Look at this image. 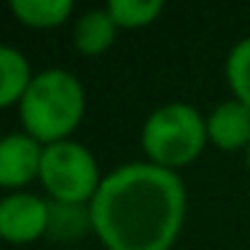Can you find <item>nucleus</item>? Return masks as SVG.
Instances as JSON below:
<instances>
[{"mask_svg": "<svg viewBox=\"0 0 250 250\" xmlns=\"http://www.w3.org/2000/svg\"><path fill=\"white\" fill-rule=\"evenodd\" d=\"M108 14L113 17L119 30H140L153 24L164 14L162 0H110Z\"/></svg>", "mask_w": 250, "mask_h": 250, "instance_id": "obj_11", "label": "nucleus"}, {"mask_svg": "<svg viewBox=\"0 0 250 250\" xmlns=\"http://www.w3.org/2000/svg\"><path fill=\"white\" fill-rule=\"evenodd\" d=\"M207 124V140L215 148L231 153V151H248L250 148V108L239 100L229 97L218 103L205 116Z\"/></svg>", "mask_w": 250, "mask_h": 250, "instance_id": "obj_7", "label": "nucleus"}, {"mask_svg": "<svg viewBox=\"0 0 250 250\" xmlns=\"http://www.w3.org/2000/svg\"><path fill=\"white\" fill-rule=\"evenodd\" d=\"M89 218L105 250H169L186 221V186L151 162L121 164L103 178Z\"/></svg>", "mask_w": 250, "mask_h": 250, "instance_id": "obj_1", "label": "nucleus"}, {"mask_svg": "<svg viewBox=\"0 0 250 250\" xmlns=\"http://www.w3.org/2000/svg\"><path fill=\"white\" fill-rule=\"evenodd\" d=\"M116 33L119 27L108 14V8H92L81 14L73 24V46L83 57H100L113 46Z\"/></svg>", "mask_w": 250, "mask_h": 250, "instance_id": "obj_8", "label": "nucleus"}, {"mask_svg": "<svg viewBox=\"0 0 250 250\" xmlns=\"http://www.w3.org/2000/svg\"><path fill=\"white\" fill-rule=\"evenodd\" d=\"M11 14L30 30H54L73 14V0H11Z\"/></svg>", "mask_w": 250, "mask_h": 250, "instance_id": "obj_10", "label": "nucleus"}, {"mask_svg": "<svg viewBox=\"0 0 250 250\" xmlns=\"http://www.w3.org/2000/svg\"><path fill=\"white\" fill-rule=\"evenodd\" d=\"M43 143L27 132H11L0 140V186L8 191L22 188L41 175Z\"/></svg>", "mask_w": 250, "mask_h": 250, "instance_id": "obj_6", "label": "nucleus"}, {"mask_svg": "<svg viewBox=\"0 0 250 250\" xmlns=\"http://www.w3.org/2000/svg\"><path fill=\"white\" fill-rule=\"evenodd\" d=\"M30 60L14 46H0V105L11 108L19 105L33 83Z\"/></svg>", "mask_w": 250, "mask_h": 250, "instance_id": "obj_9", "label": "nucleus"}, {"mask_svg": "<svg viewBox=\"0 0 250 250\" xmlns=\"http://www.w3.org/2000/svg\"><path fill=\"white\" fill-rule=\"evenodd\" d=\"M86 113V92L73 73L49 67L38 73L19 103V121L38 143L70 140Z\"/></svg>", "mask_w": 250, "mask_h": 250, "instance_id": "obj_2", "label": "nucleus"}, {"mask_svg": "<svg viewBox=\"0 0 250 250\" xmlns=\"http://www.w3.org/2000/svg\"><path fill=\"white\" fill-rule=\"evenodd\" d=\"M245 164H248V172H250V148L245 151Z\"/></svg>", "mask_w": 250, "mask_h": 250, "instance_id": "obj_13", "label": "nucleus"}, {"mask_svg": "<svg viewBox=\"0 0 250 250\" xmlns=\"http://www.w3.org/2000/svg\"><path fill=\"white\" fill-rule=\"evenodd\" d=\"M51 202L35 194L11 191L0 202V234L11 245H30L49 231Z\"/></svg>", "mask_w": 250, "mask_h": 250, "instance_id": "obj_5", "label": "nucleus"}, {"mask_svg": "<svg viewBox=\"0 0 250 250\" xmlns=\"http://www.w3.org/2000/svg\"><path fill=\"white\" fill-rule=\"evenodd\" d=\"M207 143L205 116L188 103L159 105L140 129V148L146 159L172 172L199 159Z\"/></svg>", "mask_w": 250, "mask_h": 250, "instance_id": "obj_3", "label": "nucleus"}, {"mask_svg": "<svg viewBox=\"0 0 250 250\" xmlns=\"http://www.w3.org/2000/svg\"><path fill=\"white\" fill-rule=\"evenodd\" d=\"M226 83L231 97L250 108V35L231 46L226 57Z\"/></svg>", "mask_w": 250, "mask_h": 250, "instance_id": "obj_12", "label": "nucleus"}, {"mask_svg": "<svg viewBox=\"0 0 250 250\" xmlns=\"http://www.w3.org/2000/svg\"><path fill=\"white\" fill-rule=\"evenodd\" d=\"M38 180L57 205L89 207L103 186L97 159L86 146L76 140L51 143L43 148Z\"/></svg>", "mask_w": 250, "mask_h": 250, "instance_id": "obj_4", "label": "nucleus"}]
</instances>
